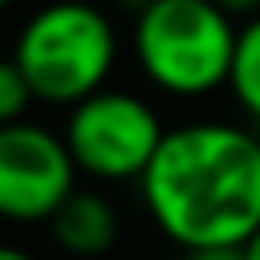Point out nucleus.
<instances>
[{
	"label": "nucleus",
	"mask_w": 260,
	"mask_h": 260,
	"mask_svg": "<svg viewBox=\"0 0 260 260\" xmlns=\"http://www.w3.org/2000/svg\"><path fill=\"white\" fill-rule=\"evenodd\" d=\"M138 183L171 244L187 252L236 248L260 228V134L232 122L167 130Z\"/></svg>",
	"instance_id": "f257e3e1"
},
{
	"label": "nucleus",
	"mask_w": 260,
	"mask_h": 260,
	"mask_svg": "<svg viewBox=\"0 0 260 260\" xmlns=\"http://www.w3.org/2000/svg\"><path fill=\"white\" fill-rule=\"evenodd\" d=\"M12 61L37 102L77 106L106 89L118 61V32L98 4L53 0L20 24Z\"/></svg>",
	"instance_id": "f03ea898"
},
{
	"label": "nucleus",
	"mask_w": 260,
	"mask_h": 260,
	"mask_svg": "<svg viewBox=\"0 0 260 260\" xmlns=\"http://www.w3.org/2000/svg\"><path fill=\"white\" fill-rule=\"evenodd\" d=\"M236 24L211 0H142L130 49L146 81L171 98H207L228 85Z\"/></svg>",
	"instance_id": "7ed1b4c3"
},
{
	"label": "nucleus",
	"mask_w": 260,
	"mask_h": 260,
	"mask_svg": "<svg viewBox=\"0 0 260 260\" xmlns=\"http://www.w3.org/2000/svg\"><path fill=\"white\" fill-rule=\"evenodd\" d=\"M61 138L81 175L122 183L146 175L167 130L146 98L130 89H98L85 102L69 106Z\"/></svg>",
	"instance_id": "20e7f679"
},
{
	"label": "nucleus",
	"mask_w": 260,
	"mask_h": 260,
	"mask_svg": "<svg viewBox=\"0 0 260 260\" xmlns=\"http://www.w3.org/2000/svg\"><path fill=\"white\" fill-rule=\"evenodd\" d=\"M77 167L61 134L16 122L0 130V219L49 223L57 207L77 191Z\"/></svg>",
	"instance_id": "39448f33"
},
{
	"label": "nucleus",
	"mask_w": 260,
	"mask_h": 260,
	"mask_svg": "<svg viewBox=\"0 0 260 260\" xmlns=\"http://www.w3.org/2000/svg\"><path fill=\"white\" fill-rule=\"evenodd\" d=\"M49 228H53V240H57L61 252L93 260V256H106L114 248V240H118V211L98 191H73L57 207Z\"/></svg>",
	"instance_id": "423d86ee"
},
{
	"label": "nucleus",
	"mask_w": 260,
	"mask_h": 260,
	"mask_svg": "<svg viewBox=\"0 0 260 260\" xmlns=\"http://www.w3.org/2000/svg\"><path fill=\"white\" fill-rule=\"evenodd\" d=\"M228 89L232 98L244 106V114L256 118L260 126V16L244 20L236 32V53H232V69H228Z\"/></svg>",
	"instance_id": "0eeeda50"
},
{
	"label": "nucleus",
	"mask_w": 260,
	"mask_h": 260,
	"mask_svg": "<svg viewBox=\"0 0 260 260\" xmlns=\"http://www.w3.org/2000/svg\"><path fill=\"white\" fill-rule=\"evenodd\" d=\"M28 102H37V98H32L28 81L20 77L16 61H12V57H0V130H4V126L24 122Z\"/></svg>",
	"instance_id": "6e6552de"
},
{
	"label": "nucleus",
	"mask_w": 260,
	"mask_h": 260,
	"mask_svg": "<svg viewBox=\"0 0 260 260\" xmlns=\"http://www.w3.org/2000/svg\"><path fill=\"white\" fill-rule=\"evenodd\" d=\"M219 12H228L232 20L236 16H244V20H252V16H260V0H211Z\"/></svg>",
	"instance_id": "1a4fd4ad"
},
{
	"label": "nucleus",
	"mask_w": 260,
	"mask_h": 260,
	"mask_svg": "<svg viewBox=\"0 0 260 260\" xmlns=\"http://www.w3.org/2000/svg\"><path fill=\"white\" fill-rule=\"evenodd\" d=\"M191 260H244V244H236V248H207V252H191Z\"/></svg>",
	"instance_id": "9d476101"
},
{
	"label": "nucleus",
	"mask_w": 260,
	"mask_h": 260,
	"mask_svg": "<svg viewBox=\"0 0 260 260\" xmlns=\"http://www.w3.org/2000/svg\"><path fill=\"white\" fill-rule=\"evenodd\" d=\"M244 260H260V228L244 240Z\"/></svg>",
	"instance_id": "9b49d317"
},
{
	"label": "nucleus",
	"mask_w": 260,
	"mask_h": 260,
	"mask_svg": "<svg viewBox=\"0 0 260 260\" xmlns=\"http://www.w3.org/2000/svg\"><path fill=\"white\" fill-rule=\"evenodd\" d=\"M0 260H37V256H28L24 248H12V244H0Z\"/></svg>",
	"instance_id": "f8f14e48"
},
{
	"label": "nucleus",
	"mask_w": 260,
	"mask_h": 260,
	"mask_svg": "<svg viewBox=\"0 0 260 260\" xmlns=\"http://www.w3.org/2000/svg\"><path fill=\"white\" fill-rule=\"evenodd\" d=\"M8 4H12V0H0V12H4V8H8Z\"/></svg>",
	"instance_id": "ddd939ff"
},
{
	"label": "nucleus",
	"mask_w": 260,
	"mask_h": 260,
	"mask_svg": "<svg viewBox=\"0 0 260 260\" xmlns=\"http://www.w3.org/2000/svg\"><path fill=\"white\" fill-rule=\"evenodd\" d=\"M256 134H260V126H256Z\"/></svg>",
	"instance_id": "4468645a"
}]
</instances>
